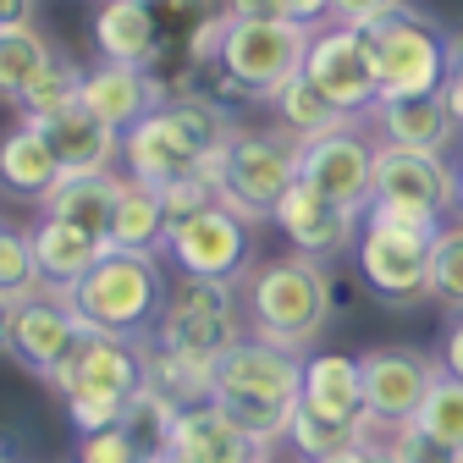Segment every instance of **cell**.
Here are the masks:
<instances>
[{
    "mask_svg": "<svg viewBox=\"0 0 463 463\" xmlns=\"http://www.w3.org/2000/svg\"><path fill=\"white\" fill-rule=\"evenodd\" d=\"M331 315H336V281H331L326 265L298 260V254L249 265V276H243V326H249V336L309 359V347L326 336Z\"/></svg>",
    "mask_w": 463,
    "mask_h": 463,
    "instance_id": "1",
    "label": "cell"
},
{
    "mask_svg": "<svg viewBox=\"0 0 463 463\" xmlns=\"http://www.w3.org/2000/svg\"><path fill=\"white\" fill-rule=\"evenodd\" d=\"M298 386H304V354H287V347H270L260 336H243L238 347H226L215 359L210 402L238 430H249L260 447H276L287 436V420H293Z\"/></svg>",
    "mask_w": 463,
    "mask_h": 463,
    "instance_id": "2",
    "label": "cell"
},
{
    "mask_svg": "<svg viewBox=\"0 0 463 463\" xmlns=\"http://www.w3.org/2000/svg\"><path fill=\"white\" fill-rule=\"evenodd\" d=\"M165 265L160 254H138V249H105L83 281L67 287V304L78 315L83 331H99V336H149L155 320H160V304H165Z\"/></svg>",
    "mask_w": 463,
    "mask_h": 463,
    "instance_id": "3",
    "label": "cell"
},
{
    "mask_svg": "<svg viewBox=\"0 0 463 463\" xmlns=\"http://www.w3.org/2000/svg\"><path fill=\"white\" fill-rule=\"evenodd\" d=\"M441 221L414 215V210H386L370 204L359 215V276L370 287V298L392 304V309H414L430 298V243H436Z\"/></svg>",
    "mask_w": 463,
    "mask_h": 463,
    "instance_id": "4",
    "label": "cell"
},
{
    "mask_svg": "<svg viewBox=\"0 0 463 463\" xmlns=\"http://www.w3.org/2000/svg\"><path fill=\"white\" fill-rule=\"evenodd\" d=\"M204 171L215 183V204L243 215L249 226H265L298 183V138H287L281 128H238Z\"/></svg>",
    "mask_w": 463,
    "mask_h": 463,
    "instance_id": "5",
    "label": "cell"
},
{
    "mask_svg": "<svg viewBox=\"0 0 463 463\" xmlns=\"http://www.w3.org/2000/svg\"><path fill=\"white\" fill-rule=\"evenodd\" d=\"M243 336H249V326H243L238 287L194 281V276H177V287H165L160 320L149 331L155 347H165L171 359L199 364V370H215V359L226 354V347H238Z\"/></svg>",
    "mask_w": 463,
    "mask_h": 463,
    "instance_id": "6",
    "label": "cell"
},
{
    "mask_svg": "<svg viewBox=\"0 0 463 463\" xmlns=\"http://www.w3.org/2000/svg\"><path fill=\"white\" fill-rule=\"evenodd\" d=\"M138 386H144L138 342H128V336H99V331H83L78 354L67 359L61 375H55V392H61L78 436L122 425V414H128V402H133Z\"/></svg>",
    "mask_w": 463,
    "mask_h": 463,
    "instance_id": "7",
    "label": "cell"
},
{
    "mask_svg": "<svg viewBox=\"0 0 463 463\" xmlns=\"http://www.w3.org/2000/svg\"><path fill=\"white\" fill-rule=\"evenodd\" d=\"M370 61H375V83L381 99H420V94H441L447 83V28L420 12V6H392L386 17H375L364 28Z\"/></svg>",
    "mask_w": 463,
    "mask_h": 463,
    "instance_id": "8",
    "label": "cell"
},
{
    "mask_svg": "<svg viewBox=\"0 0 463 463\" xmlns=\"http://www.w3.org/2000/svg\"><path fill=\"white\" fill-rule=\"evenodd\" d=\"M160 254L177 265V276L238 287L254 265V226L243 215H232L226 204H210V210L188 215L183 226H171Z\"/></svg>",
    "mask_w": 463,
    "mask_h": 463,
    "instance_id": "9",
    "label": "cell"
},
{
    "mask_svg": "<svg viewBox=\"0 0 463 463\" xmlns=\"http://www.w3.org/2000/svg\"><path fill=\"white\" fill-rule=\"evenodd\" d=\"M304 50H309V28L298 23H232L221 44V72L243 99L265 105L287 78L304 72Z\"/></svg>",
    "mask_w": 463,
    "mask_h": 463,
    "instance_id": "10",
    "label": "cell"
},
{
    "mask_svg": "<svg viewBox=\"0 0 463 463\" xmlns=\"http://www.w3.org/2000/svg\"><path fill=\"white\" fill-rule=\"evenodd\" d=\"M441 375V364L420 347H370L359 354V386H364V420L375 436L409 425L420 414V402L430 392V381Z\"/></svg>",
    "mask_w": 463,
    "mask_h": 463,
    "instance_id": "11",
    "label": "cell"
},
{
    "mask_svg": "<svg viewBox=\"0 0 463 463\" xmlns=\"http://www.w3.org/2000/svg\"><path fill=\"white\" fill-rule=\"evenodd\" d=\"M304 78L342 110V116H359L381 99V83H375V61H370V44H364V28H342V23H320L309 33V50H304Z\"/></svg>",
    "mask_w": 463,
    "mask_h": 463,
    "instance_id": "12",
    "label": "cell"
},
{
    "mask_svg": "<svg viewBox=\"0 0 463 463\" xmlns=\"http://www.w3.org/2000/svg\"><path fill=\"white\" fill-rule=\"evenodd\" d=\"M298 183L336 199L342 210L364 215L370 188H375V138L364 133V122H347L336 133H320V138L298 144Z\"/></svg>",
    "mask_w": 463,
    "mask_h": 463,
    "instance_id": "13",
    "label": "cell"
},
{
    "mask_svg": "<svg viewBox=\"0 0 463 463\" xmlns=\"http://www.w3.org/2000/svg\"><path fill=\"white\" fill-rule=\"evenodd\" d=\"M78 342H83V326H78L72 304L61 298V287H33L28 298H17V309H12V359L33 381L55 386V375L78 354Z\"/></svg>",
    "mask_w": 463,
    "mask_h": 463,
    "instance_id": "14",
    "label": "cell"
},
{
    "mask_svg": "<svg viewBox=\"0 0 463 463\" xmlns=\"http://www.w3.org/2000/svg\"><path fill=\"white\" fill-rule=\"evenodd\" d=\"M370 204L414 210V215L441 221L452 210V160L447 155H425V149L375 144V188H370Z\"/></svg>",
    "mask_w": 463,
    "mask_h": 463,
    "instance_id": "15",
    "label": "cell"
},
{
    "mask_svg": "<svg viewBox=\"0 0 463 463\" xmlns=\"http://www.w3.org/2000/svg\"><path fill=\"white\" fill-rule=\"evenodd\" d=\"M270 226L281 232L287 243H293L298 260H315V265H331L342 254H354L359 243V215L354 210H342L336 199L315 194L309 183H293L287 188V199L276 204Z\"/></svg>",
    "mask_w": 463,
    "mask_h": 463,
    "instance_id": "16",
    "label": "cell"
},
{
    "mask_svg": "<svg viewBox=\"0 0 463 463\" xmlns=\"http://www.w3.org/2000/svg\"><path fill=\"white\" fill-rule=\"evenodd\" d=\"M171 99V83L149 67H122V61H99L83 72L78 89V110H89L94 122H105L110 133H128L138 128L144 116H155Z\"/></svg>",
    "mask_w": 463,
    "mask_h": 463,
    "instance_id": "17",
    "label": "cell"
},
{
    "mask_svg": "<svg viewBox=\"0 0 463 463\" xmlns=\"http://www.w3.org/2000/svg\"><path fill=\"white\" fill-rule=\"evenodd\" d=\"M364 133L375 144H397V149H425V155H447L458 144V128L441 105V94H420V99H375L364 116Z\"/></svg>",
    "mask_w": 463,
    "mask_h": 463,
    "instance_id": "18",
    "label": "cell"
},
{
    "mask_svg": "<svg viewBox=\"0 0 463 463\" xmlns=\"http://www.w3.org/2000/svg\"><path fill=\"white\" fill-rule=\"evenodd\" d=\"M116 160L128 165V177L144 183V188H165L177 177H194V171H204V160L188 149V138L165 122V110L144 116L138 128L122 133V149H116Z\"/></svg>",
    "mask_w": 463,
    "mask_h": 463,
    "instance_id": "19",
    "label": "cell"
},
{
    "mask_svg": "<svg viewBox=\"0 0 463 463\" xmlns=\"http://www.w3.org/2000/svg\"><path fill=\"white\" fill-rule=\"evenodd\" d=\"M270 447H260L249 430H238L215 402H194L177 414L171 430V463H260Z\"/></svg>",
    "mask_w": 463,
    "mask_h": 463,
    "instance_id": "20",
    "label": "cell"
},
{
    "mask_svg": "<svg viewBox=\"0 0 463 463\" xmlns=\"http://www.w3.org/2000/svg\"><path fill=\"white\" fill-rule=\"evenodd\" d=\"M94 50H99V61H122V67H149L155 72L160 50H165V28L155 23L149 6H138V0H99Z\"/></svg>",
    "mask_w": 463,
    "mask_h": 463,
    "instance_id": "21",
    "label": "cell"
},
{
    "mask_svg": "<svg viewBox=\"0 0 463 463\" xmlns=\"http://www.w3.org/2000/svg\"><path fill=\"white\" fill-rule=\"evenodd\" d=\"M55 165H61V177H89V171H110L116 165V149H122V133H110L105 122H94L89 110H67L55 116V122H39Z\"/></svg>",
    "mask_w": 463,
    "mask_h": 463,
    "instance_id": "22",
    "label": "cell"
},
{
    "mask_svg": "<svg viewBox=\"0 0 463 463\" xmlns=\"http://www.w3.org/2000/svg\"><path fill=\"white\" fill-rule=\"evenodd\" d=\"M298 402L326 420H347V425H370L364 420V386H359V359L354 354H309L304 359V386Z\"/></svg>",
    "mask_w": 463,
    "mask_h": 463,
    "instance_id": "23",
    "label": "cell"
},
{
    "mask_svg": "<svg viewBox=\"0 0 463 463\" xmlns=\"http://www.w3.org/2000/svg\"><path fill=\"white\" fill-rule=\"evenodd\" d=\"M28 243H33L39 281H44V287H61V293H67L72 281H83L89 265L105 254L99 238H89V232H78V226H67V221H55V215H39V221L28 226Z\"/></svg>",
    "mask_w": 463,
    "mask_h": 463,
    "instance_id": "24",
    "label": "cell"
},
{
    "mask_svg": "<svg viewBox=\"0 0 463 463\" xmlns=\"http://www.w3.org/2000/svg\"><path fill=\"white\" fill-rule=\"evenodd\" d=\"M61 183V165H55L44 133L33 122H17L0 133V194H12V199H39Z\"/></svg>",
    "mask_w": 463,
    "mask_h": 463,
    "instance_id": "25",
    "label": "cell"
},
{
    "mask_svg": "<svg viewBox=\"0 0 463 463\" xmlns=\"http://www.w3.org/2000/svg\"><path fill=\"white\" fill-rule=\"evenodd\" d=\"M116 188H122V177H116V171L61 177V183H55V188L44 194L39 215H55V221H67V226H78V232H89V238H99V243H105V226H110Z\"/></svg>",
    "mask_w": 463,
    "mask_h": 463,
    "instance_id": "26",
    "label": "cell"
},
{
    "mask_svg": "<svg viewBox=\"0 0 463 463\" xmlns=\"http://www.w3.org/2000/svg\"><path fill=\"white\" fill-rule=\"evenodd\" d=\"M165 243V210H160V194L122 177L116 188V204H110V226H105V249H138V254H160Z\"/></svg>",
    "mask_w": 463,
    "mask_h": 463,
    "instance_id": "27",
    "label": "cell"
},
{
    "mask_svg": "<svg viewBox=\"0 0 463 463\" xmlns=\"http://www.w3.org/2000/svg\"><path fill=\"white\" fill-rule=\"evenodd\" d=\"M270 110H276V128L287 133V138H298V144H309V138H320V133H336V128H347L354 116H342L304 72L298 78H287L270 99H265Z\"/></svg>",
    "mask_w": 463,
    "mask_h": 463,
    "instance_id": "28",
    "label": "cell"
},
{
    "mask_svg": "<svg viewBox=\"0 0 463 463\" xmlns=\"http://www.w3.org/2000/svg\"><path fill=\"white\" fill-rule=\"evenodd\" d=\"M55 50L50 39H44V28L39 23H17V28H0V99H12L17 105V94L55 61Z\"/></svg>",
    "mask_w": 463,
    "mask_h": 463,
    "instance_id": "29",
    "label": "cell"
},
{
    "mask_svg": "<svg viewBox=\"0 0 463 463\" xmlns=\"http://www.w3.org/2000/svg\"><path fill=\"white\" fill-rule=\"evenodd\" d=\"M78 89H83V67L67 61V55H55V61L17 94V122H55V116H67L78 105Z\"/></svg>",
    "mask_w": 463,
    "mask_h": 463,
    "instance_id": "30",
    "label": "cell"
},
{
    "mask_svg": "<svg viewBox=\"0 0 463 463\" xmlns=\"http://www.w3.org/2000/svg\"><path fill=\"white\" fill-rule=\"evenodd\" d=\"M177 402L160 397L155 386H138L133 402H128V414H122V430L133 436L138 447V463H155V458H171V430H177Z\"/></svg>",
    "mask_w": 463,
    "mask_h": 463,
    "instance_id": "31",
    "label": "cell"
},
{
    "mask_svg": "<svg viewBox=\"0 0 463 463\" xmlns=\"http://www.w3.org/2000/svg\"><path fill=\"white\" fill-rule=\"evenodd\" d=\"M364 436H375L370 425H347V420H326L304 402H293V420H287V436L298 458H326V452H342V447H359Z\"/></svg>",
    "mask_w": 463,
    "mask_h": 463,
    "instance_id": "32",
    "label": "cell"
},
{
    "mask_svg": "<svg viewBox=\"0 0 463 463\" xmlns=\"http://www.w3.org/2000/svg\"><path fill=\"white\" fill-rule=\"evenodd\" d=\"M430 298L463 315V221H441L430 243Z\"/></svg>",
    "mask_w": 463,
    "mask_h": 463,
    "instance_id": "33",
    "label": "cell"
},
{
    "mask_svg": "<svg viewBox=\"0 0 463 463\" xmlns=\"http://www.w3.org/2000/svg\"><path fill=\"white\" fill-rule=\"evenodd\" d=\"M414 425L430 430L436 441H447V447L463 452V381L436 375L430 392H425V402H420V414H414Z\"/></svg>",
    "mask_w": 463,
    "mask_h": 463,
    "instance_id": "34",
    "label": "cell"
},
{
    "mask_svg": "<svg viewBox=\"0 0 463 463\" xmlns=\"http://www.w3.org/2000/svg\"><path fill=\"white\" fill-rule=\"evenodd\" d=\"M33 287H44V281H39V265H33L28 232L0 221V293H6V298H28Z\"/></svg>",
    "mask_w": 463,
    "mask_h": 463,
    "instance_id": "35",
    "label": "cell"
},
{
    "mask_svg": "<svg viewBox=\"0 0 463 463\" xmlns=\"http://www.w3.org/2000/svg\"><path fill=\"white\" fill-rule=\"evenodd\" d=\"M155 194H160V210H165V232H171V226H183L188 215H199V210H210V204H215V183H210V171L177 177V183H165V188H155Z\"/></svg>",
    "mask_w": 463,
    "mask_h": 463,
    "instance_id": "36",
    "label": "cell"
},
{
    "mask_svg": "<svg viewBox=\"0 0 463 463\" xmlns=\"http://www.w3.org/2000/svg\"><path fill=\"white\" fill-rule=\"evenodd\" d=\"M381 441H386V452H392L397 463H463V452H458V447L436 441V436H430V430H420L414 420H409V425H397V430H386Z\"/></svg>",
    "mask_w": 463,
    "mask_h": 463,
    "instance_id": "37",
    "label": "cell"
},
{
    "mask_svg": "<svg viewBox=\"0 0 463 463\" xmlns=\"http://www.w3.org/2000/svg\"><path fill=\"white\" fill-rule=\"evenodd\" d=\"M72 463H138V447H133V436H128L122 425H110V430H89V436H78Z\"/></svg>",
    "mask_w": 463,
    "mask_h": 463,
    "instance_id": "38",
    "label": "cell"
},
{
    "mask_svg": "<svg viewBox=\"0 0 463 463\" xmlns=\"http://www.w3.org/2000/svg\"><path fill=\"white\" fill-rule=\"evenodd\" d=\"M138 6H149L160 28H177V23H183V28H194L204 12H215V6H221V0H138Z\"/></svg>",
    "mask_w": 463,
    "mask_h": 463,
    "instance_id": "39",
    "label": "cell"
},
{
    "mask_svg": "<svg viewBox=\"0 0 463 463\" xmlns=\"http://www.w3.org/2000/svg\"><path fill=\"white\" fill-rule=\"evenodd\" d=\"M392 6H402V0H331L326 23H342V28H370L375 17H386Z\"/></svg>",
    "mask_w": 463,
    "mask_h": 463,
    "instance_id": "40",
    "label": "cell"
},
{
    "mask_svg": "<svg viewBox=\"0 0 463 463\" xmlns=\"http://www.w3.org/2000/svg\"><path fill=\"white\" fill-rule=\"evenodd\" d=\"M436 364H441V375L463 381V315H452V320H447V336H441V354H436Z\"/></svg>",
    "mask_w": 463,
    "mask_h": 463,
    "instance_id": "41",
    "label": "cell"
},
{
    "mask_svg": "<svg viewBox=\"0 0 463 463\" xmlns=\"http://www.w3.org/2000/svg\"><path fill=\"white\" fill-rule=\"evenodd\" d=\"M281 6V23H298V28H320L326 23V12H331V0H276Z\"/></svg>",
    "mask_w": 463,
    "mask_h": 463,
    "instance_id": "42",
    "label": "cell"
},
{
    "mask_svg": "<svg viewBox=\"0 0 463 463\" xmlns=\"http://www.w3.org/2000/svg\"><path fill=\"white\" fill-rule=\"evenodd\" d=\"M221 12L232 23H281V6L276 0H221Z\"/></svg>",
    "mask_w": 463,
    "mask_h": 463,
    "instance_id": "43",
    "label": "cell"
},
{
    "mask_svg": "<svg viewBox=\"0 0 463 463\" xmlns=\"http://www.w3.org/2000/svg\"><path fill=\"white\" fill-rule=\"evenodd\" d=\"M441 105H447V116H452V128L463 133V67L447 72V83H441Z\"/></svg>",
    "mask_w": 463,
    "mask_h": 463,
    "instance_id": "44",
    "label": "cell"
},
{
    "mask_svg": "<svg viewBox=\"0 0 463 463\" xmlns=\"http://www.w3.org/2000/svg\"><path fill=\"white\" fill-rule=\"evenodd\" d=\"M39 0H0V28H17V23H33Z\"/></svg>",
    "mask_w": 463,
    "mask_h": 463,
    "instance_id": "45",
    "label": "cell"
},
{
    "mask_svg": "<svg viewBox=\"0 0 463 463\" xmlns=\"http://www.w3.org/2000/svg\"><path fill=\"white\" fill-rule=\"evenodd\" d=\"M12 309H17V298L0 293V359H12Z\"/></svg>",
    "mask_w": 463,
    "mask_h": 463,
    "instance_id": "46",
    "label": "cell"
},
{
    "mask_svg": "<svg viewBox=\"0 0 463 463\" xmlns=\"http://www.w3.org/2000/svg\"><path fill=\"white\" fill-rule=\"evenodd\" d=\"M364 441H370V436H364ZM364 441H359V447H342V452H326V458H304V463H370Z\"/></svg>",
    "mask_w": 463,
    "mask_h": 463,
    "instance_id": "47",
    "label": "cell"
},
{
    "mask_svg": "<svg viewBox=\"0 0 463 463\" xmlns=\"http://www.w3.org/2000/svg\"><path fill=\"white\" fill-rule=\"evenodd\" d=\"M463 67V28H447V72Z\"/></svg>",
    "mask_w": 463,
    "mask_h": 463,
    "instance_id": "48",
    "label": "cell"
},
{
    "mask_svg": "<svg viewBox=\"0 0 463 463\" xmlns=\"http://www.w3.org/2000/svg\"><path fill=\"white\" fill-rule=\"evenodd\" d=\"M364 452H370V463H397V458L386 452V441H381V436H370V441H364Z\"/></svg>",
    "mask_w": 463,
    "mask_h": 463,
    "instance_id": "49",
    "label": "cell"
},
{
    "mask_svg": "<svg viewBox=\"0 0 463 463\" xmlns=\"http://www.w3.org/2000/svg\"><path fill=\"white\" fill-rule=\"evenodd\" d=\"M452 210H463V160L452 165Z\"/></svg>",
    "mask_w": 463,
    "mask_h": 463,
    "instance_id": "50",
    "label": "cell"
},
{
    "mask_svg": "<svg viewBox=\"0 0 463 463\" xmlns=\"http://www.w3.org/2000/svg\"><path fill=\"white\" fill-rule=\"evenodd\" d=\"M260 463H276V458H270V452H265V458H260Z\"/></svg>",
    "mask_w": 463,
    "mask_h": 463,
    "instance_id": "51",
    "label": "cell"
},
{
    "mask_svg": "<svg viewBox=\"0 0 463 463\" xmlns=\"http://www.w3.org/2000/svg\"><path fill=\"white\" fill-rule=\"evenodd\" d=\"M0 463H12V458H6V452H0Z\"/></svg>",
    "mask_w": 463,
    "mask_h": 463,
    "instance_id": "52",
    "label": "cell"
},
{
    "mask_svg": "<svg viewBox=\"0 0 463 463\" xmlns=\"http://www.w3.org/2000/svg\"><path fill=\"white\" fill-rule=\"evenodd\" d=\"M155 463H171V458H155Z\"/></svg>",
    "mask_w": 463,
    "mask_h": 463,
    "instance_id": "53",
    "label": "cell"
}]
</instances>
